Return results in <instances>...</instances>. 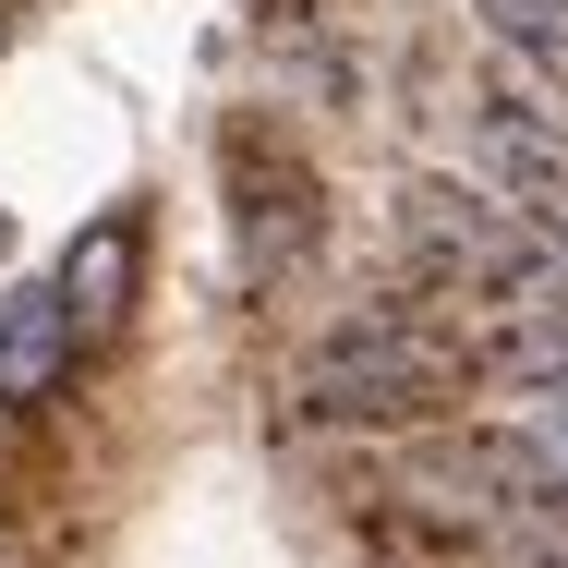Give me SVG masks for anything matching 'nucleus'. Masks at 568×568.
<instances>
[{"instance_id":"1","label":"nucleus","mask_w":568,"mask_h":568,"mask_svg":"<svg viewBox=\"0 0 568 568\" xmlns=\"http://www.w3.org/2000/svg\"><path fill=\"white\" fill-rule=\"evenodd\" d=\"M459 351L424 327V315H399V303H375V315H339L315 363H303V399L327 412V424H399V412H424L436 387H448Z\"/></svg>"},{"instance_id":"2","label":"nucleus","mask_w":568,"mask_h":568,"mask_svg":"<svg viewBox=\"0 0 568 568\" xmlns=\"http://www.w3.org/2000/svg\"><path fill=\"white\" fill-rule=\"evenodd\" d=\"M471 145H484V170H496L520 206H557L568 194V121L545 110L532 73H484V85H471Z\"/></svg>"},{"instance_id":"3","label":"nucleus","mask_w":568,"mask_h":568,"mask_svg":"<svg viewBox=\"0 0 568 568\" xmlns=\"http://www.w3.org/2000/svg\"><path fill=\"white\" fill-rule=\"evenodd\" d=\"M73 351H85V315L61 303V278L49 291H12L0 303V412H37L73 375Z\"/></svg>"},{"instance_id":"4","label":"nucleus","mask_w":568,"mask_h":568,"mask_svg":"<svg viewBox=\"0 0 568 568\" xmlns=\"http://www.w3.org/2000/svg\"><path fill=\"white\" fill-rule=\"evenodd\" d=\"M471 471L496 484V508H545V520H568V387L532 399V424L471 436Z\"/></svg>"},{"instance_id":"5","label":"nucleus","mask_w":568,"mask_h":568,"mask_svg":"<svg viewBox=\"0 0 568 568\" xmlns=\"http://www.w3.org/2000/svg\"><path fill=\"white\" fill-rule=\"evenodd\" d=\"M496 387H532V399H557L568 387V303H532V315H496V339L471 351Z\"/></svg>"},{"instance_id":"6","label":"nucleus","mask_w":568,"mask_h":568,"mask_svg":"<svg viewBox=\"0 0 568 568\" xmlns=\"http://www.w3.org/2000/svg\"><path fill=\"white\" fill-rule=\"evenodd\" d=\"M61 303H73L85 327H110L121 303H133V219H98L73 254H61Z\"/></svg>"},{"instance_id":"7","label":"nucleus","mask_w":568,"mask_h":568,"mask_svg":"<svg viewBox=\"0 0 568 568\" xmlns=\"http://www.w3.org/2000/svg\"><path fill=\"white\" fill-rule=\"evenodd\" d=\"M471 24H484L508 61H532V73H568V0H471Z\"/></svg>"}]
</instances>
